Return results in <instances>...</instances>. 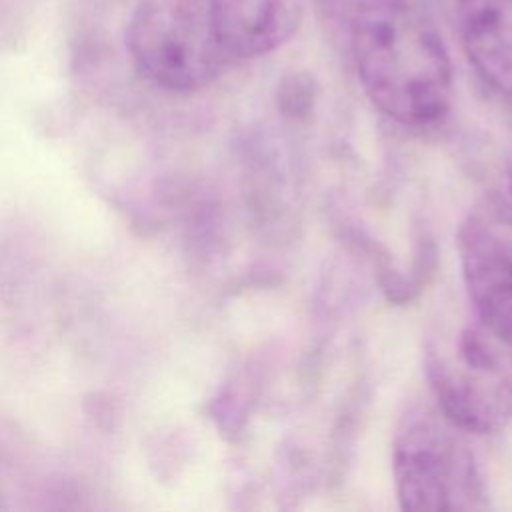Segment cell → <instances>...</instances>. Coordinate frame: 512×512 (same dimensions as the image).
Returning <instances> with one entry per match:
<instances>
[{
    "label": "cell",
    "mask_w": 512,
    "mask_h": 512,
    "mask_svg": "<svg viewBox=\"0 0 512 512\" xmlns=\"http://www.w3.org/2000/svg\"><path fill=\"white\" fill-rule=\"evenodd\" d=\"M358 80L370 102L408 128L438 124L452 102V62L418 0H400L350 30Z\"/></svg>",
    "instance_id": "cell-1"
},
{
    "label": "cell",
    "mask_w": 512,
    "mask_h": 512,
    "mask_svg": "<svg viewBox=\"0 0 512 512\" xmlns=\"http://www.w3.org/2000/svg\"><path fill=\"white\" fill-rule=\"evenodd\" d=\"M424 374L436 406L466 434H492L512 422V338L474 312L432 328Z\"/></svg>",
    "instance_id": "cell-2"
},
{
    "label": "cell",
    "mask_w": 512,
    "mask_h": 512,
    "mask_svg": "<svg viewBox=\"0 0 512 512\" xmlns=\"http://www.w3.org/2000/svg\"><path fill=\"white\" fill-rule=\"evenodd\" d=\"M392 474L400 508L472 512L488 508L484 478L466 432L436 404L404 412L392 442Z\"/></svg>",
    "instance_id": "cell-3"
},
{
    "label": "cell",
    "mask_w": 512,
    "mask_h": 512,
    "mask_svg": "<svg viewBox=\"0 0 512 512\" xmlns=\"http://www.w3.org/2000/svg\"><path fill=\"white\" fill-rule=\"evenodd\" d=\"M126 46L136 68L170 92L208 86L228 62L206 0H142L130 16Z\"/></svg>",
    "instance_id": "cell-4"
},
{
    "label": "cell",
    "mask_w": 512,
    "mask_h": 512,
    "mask_svg": "<svg viewBox=\"0 0 512 512\" xmlns=\"http://www.w3.org/2000/svg\"><path fill=\"white\" fill-rule=\"evenodd\" d=\"M456 244L472 312L512 338V198L490 194L476 202Z\"/></svg>",
    "instance_id": "cell-5"
},
{
    "label": "cell",
    "mask_w": 512,
    "mask_h": 512,
    "mask_svg": "<svg viewBox=\"0 0 512 512\" xmlns=\"http://www.w3.org/2000/svg\"><path fill=\"white\" fill-rule=\"evenodd\" d=\"M214 38L228 60H252L284 46L300 26L302 0H206Z\"/></svg>",
    "instance_id": "cell-6"
},
{
    "label": "cell",
    "mask_w": 512,
    "mask_h": 512,
    "mask_svg": "<svg viewBox=\"0 0 512 512\" xmlns=\"http://www.w3.org/2000/svg\"><path fill=\"white\" fill-rule=\"evenodd\" d=\"M456 22L478 76L512 100V0H456Z\"/></svg>",
    "instance_id": "cell-7"
},
{
    "label": "cell",
    "mask_w": 512,
    "mask_h": 512,
    "mask_svg": "<svg viewBox=\"0 0 512 512\" xmlns=\"http://www.w3.org/2000/svg\"><path fill=\"white\" fill-rule=\"evenodd\" d=\"M314 2L328 20H332L334 24L342 26L348 32L362 18L374 12H380L388 6H394L400 0H314Z\"/></svg>",
    "instance_id": "cell-8"
},
{
    "label": "cell",
    "mask_w": 512,
    "mask_h": 512,
    "mask_svg": "<svg viewBox=\"0 0 512 512\" xmlns=\"http://www.w3.org/2000/svg\"><path fill=\"white\" fill-rule=\"evenodd\" d=\"M314 100V84L306 74H290L284 78L280 88V102L286 110L302 112Z\"/></svg>",
    "instance_id": "cell-9"
},
{
    "label": "cell",
    "mask_w": 512,
    "mask_h": 512,
    "mask_svg": "<svg viewBox=\"0 0 512 512\" xmlns=\"http://www.w3.org/2000/svg\"><path fill=\"white\" fill-rule=\"evenodd\" d=\"M510 182H512V172H510ZM512 198V196H510Z\"/></svg>",
    "instance_id": "cell-10"
}]
</instances>
